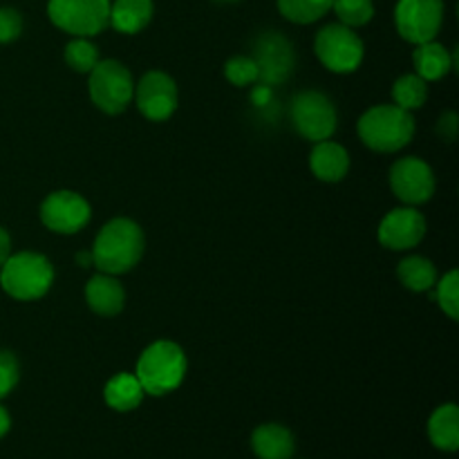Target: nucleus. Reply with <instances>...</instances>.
<instances>
[{"instance_id": "1", "label": "nucleus", "mask_w": 459, "mask_h": 459, "mask_svg": "<svg viewBox=\"0 0 459 459\" xmlns=\"http://www.w3.org/2000/svg\"><path fill=\"white\" fill-rule=\"evenodd\" d=\"M146 249L142 227L128 218H115L97 233L92 245V264L101 273L121 276L134 269Z\"/></svg>"}, {"instance_id": "2", "label": "nucleus", "mask_w": 459, "mask_h": 459, "mask_svg": "<svg viewBox=\"0 0 459 459\" xmlns=\"http://www.w3.org/2000/svg\"><path fill=\"white\" fill-rule=\"evenodd\" d=\"M186 354L173 341H155L142 352L134 377L142 384L143 393L152 397H164L178 390L186 377Z\"/></svg>"}, {"instance_id": "3", "label": "nucleus", "mask_w": 459, "mask_h": 459, "mask_svg": "<svg viewBox=\"0 0 459 459\" xmlns=\"http://www.w3.org/2000/svg\"><path fill=\"white\" fill-rule=\"evenodd\" d=\"M357 130L370 151L397 152L415 137V117L394 103H381L363 112Z\"/></svg>"}, {"instance_id": "4", "label": "nucleus", "mask_w": 459, "mask_h": 459, "mask_svg": "<svg viewBox=\"0 0 459 459\" xmlns=\"http://www.w3.org/2000/svg\"><path fill=\"white\" fill-rule=\"evenodd\" d=\"M54 267L43 254L34 251H21L9 254L0 267V285L12 299L30 303L39 300L52 290Z\"/></svg>"}, {"instance_id": "5", "label": "nucleus", "mask_w": 459, "mask_h": 459, "mask_svg": "<svg viewBox=\"0 0 459 459\" xmlns=\"http://www.w3.org/2000/svg\"><path fill=\"white\" fill-rule=\"evenodd\" d=\"M90 99L106 115H119L133 103L134 79L124 63L106 58L90 72Z\"/></svg>"}, {"instance_id": "6", "label": "nucleus", "mask_w": 459, "mask_h": 459, "mask_svg": "<svg viewBox=\"0 0 459 459\" xmlns=\"http://www.w3.org/2000/svg\"><path fill=\"white\" fill-rule=\"evenodd\" d=\"M290 119L296 133L312 143L330 139L339 126L334 103L318 90H305L291 99Z\"/></svg>"}, {"instance_id": "7", "label": "nucleus", "mask_w": 459, "mask_h": 459, "mask_svg": "<svg viewBox=\"0 0 459 459\" xmlns=\"http://www.w3.org/2000/svg\"><path fill=\"white\" fill-rule=\"evenodd\" d=\"M48 16L58 30L92 39L110 25V0H49Z\"/></svg>"}, {"instance_id": "8", "label": "nucleus", "mask_w": 459, "mask_h": 459, "mask_svg": "<svg viewBox=\"0 0 459 459\" xmlns=\"http://www.w3.org/2000/svg\"><path fill=\"white\" fill-rule=\"evenodd\" d=\"M314 52H316L318 61L334 74H350V72L359 70L363 63V40L359 39L357 31L341 22H332L325 25L316 34L314 40Z\"/></svg>"}, {"instance_id": "9", "label": "nucleus", "mask_w": 459, "mask_h": 459, "mask_svg": "<svg viewBox=\"0 0 459 459\" xmlns=\"http://www.w3.org/2000/svg\"><path fill=\"white\" fill-rule=\"evenodd\" d=\"M394 25L399 36L412 45L435 40L444 25V0H399Z\"/></svg>"}, {"instance_id": "10", "label": "nucleus", "mask_w": 459, "mask_h": 459, "mask_svg": "<svg viewBox=\"0 0 459 459\" xmlns=\"http://www.w3.org/2000/svg\"><path fill=\"white\" fill-rule=\"evenodd\" d=\"M92 218L88 200L74 191H54L40 204V222L54 233H79Z\"/></svg>"}, {"instance_id": "11", "label": "nucleus", "mask_w": 459, "mask_h": 459, "mask_svg": "<svg viewBox=\"0 0 459 459\" xmlns=\"http://www.w3.org/2000/svg\"><path fill=\"white\" fill-rule=\"evenodd\" d=\"M390 188L406 206L424 204L435 193L433 169L420 157H402L390 169Z\"/></svg>"}, {"instance_id": "12", "label": "nucleus", "mask_w": 459, "mask_h": 459, "mask_svg": "<svg viewBox=\"0 0 459 459\" xmlns=\"http://www.w3.org/2000/svg\"><path fill=\"white\" fill-rule=\"evenodd\" d=\"M251 58L260 72V81L267 85L285 83L294 72V49L291 43L278 31H264L255 39Z\"/></svg>"}, {"instance_id": "13", "label": "nucleus", "mask_w": 459, "mask_h": 459, "mask_svg": "<svg viewBox=\"0 0 459 459\" xmlns=\"http://www.w3.org/2000/svg\"><path fill=\"white\" fill-rule=\"evenodd\" d=\"M134 101L148 121H166L178 110V83L166 72H146L134 85Z\"/></svg>"}, {"instance_id": "14", "label": "nucleus", "mask_w": 459, "mask_h": 459, "mask_svg": "<svg viewBox=\"0 0 459 459\" xmlns=\"http://www.w3.org/2000/svg\"><path fill=\"white\" fill-rule=\"evenodd\" d=\"M426 218L415 206L393 209L379 224V242L385 249L406 251L420 245L426 236Z\"/></svg>"}, {"instance_id": "15", "label": "nucleus", "mask_w": 459, "mask_h": 459, "mask_svg": "<svg viewBox=\"0 0 459 459\" xmlns=\"http://www.w3.org/2000/svg\"><path fill=\"white\" fill-rule=\"evenodd\" d=\"M85 303L99 316H117L126 305V290L110 273H94L85 285Z\"/></svg>"}, {"instance_id": "16", "label": "nucleus", "mask_w": 459, "mask_h": 459, "mask_svg": "<svg viewBox=\"0 0 459 459\" xmlns=\"http://www.w3.org/2000/svg\"><path fill=\"white\" fill-rule=\"evenodd\" d=\"M309 169L321 182H341L350 170V155L341 143L330 139L316 142L309 152Z\"/></svg>"}, {"instance_id": "17", "label": "nucleus", "mask_w": 459, "mask_h": 459, "mask_svg": "<svg viewBox=\"0 0 459 459\" xmlns=\"http://www.w3.org/2000/svg\"><path fill=\"white\" fill-rule=\"evenodd\" d=\"M251 448L258 459H291L294 455V435L281 424H263L251 435Z\"/></svg>"}, {"instance_id": "18", "label": "nucleus", "mask_w": 459, "mask_h": 459, "mask_svg": "<svg viewBox=\"0 0 459 459\" xmlns=\"http://www.w3.org/2000/svg\"><path fill=\"white\" fill-rule=\"evenodd\" d=\"M152 0H115L110 3V25L121 34H137L152 21Z\"/></svg>"}, {"instance_id": "19", "label": "nucleus", "mask_w": 459, "mask_h": 459, "mask_svg": "<svg viewBox=\"0 0 459 459\" xmlns=\"http://www.w3.org/2000/svg\"><path fill=\"white\" fill-rule=\"evenodd\" d=\"M412 63H415L417 76H421L424 81H439L453 70L455 58L442 43L429 40V43L417 45V49L412 52Z\"/></svg>"}, {"instance_id": "20", "label": "nucleus", "mask_w": 459, "mask_h": 459, "mask_svg": "<svg viewBox=\"0 0 459 459\" xmlns=\"http://www.w3.org/2000/svg\"><path fill=\"white\" fill-rule=\"evenodd\" d=\"M429 437L435 448L455 453L459 448V408L455 403H444L430 415Z\"/></svg>"}, {"instance_id": "21", "label": "nucleus", "mask_w": 459, "mask_h": 459, "mask_svg": "<svg viewBox=\"0 0 459 459\" xmlns=\"http://www.w3.org/2000/svg\"><path fill=\"white\" fill-rule=\"evenodd\" d=\"M143 394L146 393H143L142 384L130 372H119L103 388V399L117 412H130L139 408L143 402Z\"/></svg>"}, {"instance_id": "22", "label": "nucleus", "mask_w": 459, "mask_h": 459, "mask_svg": "<svg viewBox=\"0 0 459 459\" xmlns=\"http://www.w3.org/2000/svg\"><path fill=\"white\" fill-rule=\"evenodd\" d=\"M397 276L402 285L411 291H430L437 282V267L424 255H408L399 263Z\"/></svg>"}, {"instance_id": "23", "label": "nucleus", "mask_w": 459, "mask_h": 459, "mask_svg": "<svg viewBox=\"0 0 459 459\" xmlns=\"http://www.w3.org/2000/svg\"><path fill=\"white\" fill-rule=\"evenodd\" d=\"M393 99L394 106L403 108V110H417L429 99V81H424L417 74L399 76L393 85Z\"/></svg>"}, {"instance_id": "24", "label": "nucleus", "mask_w": 459, "mask_h": 459, "mask_svg": "<svg viewBox=\"0 0 459 459\" xmlns=\"http://www.w3.org/2000/svg\"><path fill=\"white\" fill-rule=\"evenodd\" d=\"M334 0H278L282 16L299 25H309L325 16Z\"/></svg>"}, {"instance_id": "25", "label": "nucleus", "mask_w": 459, "mask_h": 459, "mask_svg": "<svg viewBox=\"0 0 459 459\" xmlns=\"http://www.w3.org/2000/svg\"><path fill=\"white\" fill-rule=\"evenodd\" d=\"M63 56H65L67 65L74 72H79V74H90V72L94 70V65L101 61V58H99L97 45L90 43L88 39H81V36H74V39L65 45Z\"/></svg>"}, {"instance_id": "26", "label": "nucleus", "mask_w": 459, "mask_h": 459, "mask_svg": "<svg viewBox=\"0 0 459 459\" xmlns=\"http://www.w3.org/2000/svg\"><path fill=\"white\" fill-rule=\"evenodd\" d=\"M332 9L339 16L341 25L363 27L375 18V3L372 0H334Z\"/></svg>"}, {"instance_id": "27", "label": "nucleus", "mask_w": 459, "mask_h": 459, "mask_svg": "<svg viewBox=\"0 0 459 459\" xmlns=\"http://www.w3.org/2000/svg\"><path fill=\"white\" fill-rule=\"evenodd\" d=\"M437 287V294H435V300L442 307V312L446 314L451 321H457L459 318V273L453 269L446 276H442V281L437 278L435 282Z\"/></svg>"}, {"instance_id": "28", "label": "nucleus", "mask_w": 459, "mask_h": 459, "mask_svg": "<svg viewBox=\"0 0 459 459\" xmlns=\"http://www.w3.org/2000/svg\"><path fill=\"white\" fill-rule=\"evenodd\" d=\"M224 76L231 81L236 88H247L251 83H258L260 81V72L258 65L251 56H245V54H238V56L229 58L224 63Z\"/></svg>"}, {"instance_id": "29", "label": "nucleus", "mask_w": 459, "mask_h": 459, "mask_svg": "<svg viewBox=\"0 0 459 459\" xmlns=\"http://www.w3.org/2000/svg\"><path fill=\"white\" fill-rule=\"evenodd\" d=\"M21 379V366L18 359L9 350H0V399L7 397Z\"/></svg>"}, {"instance_id": "30", "label": "nucleus", "mask_w": 459, "mask_h": 459, "mask_svg": "<svg viewBox=\"0 0 459 459\" xmlns=\"http://www.w3.org/2000/svg\"><path fill=\"white\" fill-rule=\"evenodd\" d=\"M22 16L13 7H0V43H12L21 36Z\"/></svg>"}, {"instance_id": "31", "label": "nucleus", "mask_w": 459, "mask_h": 459, "mask_svg": "<svg viewBox=\"0 0 459 459\" xmlns=\"http://www.w3.org/2000/svg\"><path fill=\"white\" fill-rule=\"evenodd\" d=\"M437 133L442 134L446 142H455L457 137V115L455 112H444L437 121Z\"/></svg>"}, {"instance_id": "32", "label": "nucleus", "mask_w": 459, "mask_h": 459, "mask_svg": "<svg viewBox=\"0 0 459 459\" xmlns=\"http://www.w3.org/2000/svg\"><path fill=\"white\" fill-rule=\"evenodd\" d=\"M9 254H12V238H9V233L0 227V267H3L4 260L9 258Z\"/></svg>"}, {"instance_id": "33", "label": "nucleus", "mask_w": 459, "mask_h": 459, "mask_svg": "<svg viewBox=\"0 0 459 459\" xmlns=\"http://www.w3.org/2000/svg\"><path fill=\"white\" fill-rule=\"evenodd\" d=\"M12 429V417H9V411L4 406H0V439L9 433Z\"/></svg>"}, {"instance_id": "34", "label": "nucleus", "mask_w": 459, "mask_h": 459, "mask_svg": "<svg viewBox=\"0 0 459 459\" xmlns=\"http://www.w3.org/2000/svg\"><path fill=\"white\" fill-rule=\"evenodd\" d=\"M76 264H79V267H92V254H83V251H79V254H76Z\"/></svg>"}, {"instance_id": "35", "label": "nucleus", "mask_w": 459, "mask_h": 459, "mask_svg": "<svg viewBox=\"0 0 459 459\" xmlns=\"http://www.w3.org/2000/svg\"><path fill=\"white\" fill-rule=\"evenodd\" d=\"M220 3H233V0H220Z\"/></svg>"}]
</instances>
